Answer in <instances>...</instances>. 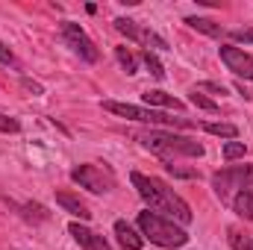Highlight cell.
Masks as SVG:
<instances>
[{
  "instance_id": "6da1fadb",
  "label": "cell",
  "mask_w": 253,
  "mask_h": 250,
  "mask_svg": "<svg viewBox=\"0 0 253 250\" xmlns=\"http://www.w3.org/2000/svg\"><path fill=\"white\" fill-rule=\"evenodd\" d=\"M129 180H132V186L135 191L141 194V200L150 206V209H156V212H165L171 221H180V224H189L191 221V209L189 203L174 191V188H168L162 180H156V177H147V174H138V171H132L129 174Z\"/></svg>"
},
{
  "instance_id": "7a4b0ae2",
  "label": "cell",
  "mask_w": 253,
  "mask_h": 250,
  "mask_svg": "<svg viewBox=\"0 0 253 250\" xmlns=\"http://www.w3.org/2000/svg\"><path fill=\"white\" fill-rule=\"evenodd\" d=\"M138 141H141V147H147L150 153L162 156L165 162H174L177 156H203V144L200 141L177 135V132H165V129L138 132Z\"/></svg>"
},
{
  "instance_id": "3957f363",
  "label": "cell",
  "mask_w": 253,
  "mask_h": 250,
  "mask_svg": "<svg viewBox=\"0 0 253 250\" xmlns=\"http://www.w3.org/2000/svg\"><path fill=\"white\" fill-rule=\"evenodd\" d=\"M138 227H141V236L159 248H183L189 242L186 230L177 227L171 218H162L159 212H138Z\"/></svg>"
},
{
  "instance_id": "277c9868",
  "label": "cell",
  "mask_w": 253,
  "mask_h": 250,
  "mask_svg": "<svg viewBox=\"0 0 253 250\" xmlns=\"http://www.w3.org/2000/svg\"><path fill=\"white\" fill-rule=\"evenodd\" d=\"M103 109L126 118V121H141V124H171V126H197L189 118H168L162 112H153V109H144V106H132V103H118V100H103Z\"/></svg>"
},
{
  "instance_id": "5b68a950",
  "label": "cell",
  "mask_w": 253,
  "mask_h": 250,
  "mask_svg": "<svg viewBox=\"0 0 253 250\" xmlns=\"http://www.w3.org/2000/svg\"><path fill=\"white\" fill-rule=\"evenodd\" d=\"M248 183H253V168L251 165L221 168L218 174H212V188H215V194L221 197V203H227V206H233L236 194L248 186Z\"/></svg>"
},
{
  "instance_id": "8992f818",
  "label": "cell",
  "mask_w": 253,
  "mask_h": 250,
  "mask_svg": "<svg viewBox=\"0 0 253 250\" xmlns=\"http://www.w3.org/2000/svg\"><path fill=\"white\" fill-rule=\"evenodd\" d=\"M71 180L80 188H88V191H94V194H106V191L115 188L112 171L103 168V165H77V168L71 171Z\"/></svg>"
},
{
  "instance_id": "52a82bcc",
  "label": "cell",
  "mask_w": 253,
  "mask_h": 250,
  "mask_svg": "<svg viewBox=\"0 0 253 250\" xmlns=\"http://www.w3.org/2000/svg\"><path fill=\"white\" fill-rule=\"evenodd\" d=\"M62 39L71 44V50H74L80 59H85V62H97V59H100V53H97L94 42L85 36V30H83L80 24L65 21V24H62Z\"/></svg>"
},
{
  "instance_id": "ba28073f",
  "label": "cell",
  "mask_w": 253,
  "mask_h": 250,
  "mask_svg": "<svg viewBox=\"0 0 253 250\" xmlns=\"http://www.w3.org/2000/svg\"><path fill=\"white\" fill-rule=\"evenodd\" d=\"M115 30H118L121 36H126V39L144 44L147 50H165V47H168L165 39H159L153 30H147V27H141V24H135V21H129V18H115Z\"/></svg>"
},
{
  "instance_id": "9c48e42d",
  "label": "cell",
  "mask_w": 253,
  "mask_h": 250,
  "mask_svg": "<svg viewBox=\"0 0 253 250\" xmlns=\"http://www.w3.org/2000/svg\"><path fill=\"white\" fill-rule=\"evenodd\" d=\"M218 53H221V62L227 65L236 77L253 80V56L251 53H245L242 47H233V44H221Z\"/></svg>"
},
{
  "instance_id": "30bf717a",
  "label": "cell",
  "mask_w": 253,
  "mask_h": 250,
  "mask_svg": "<svg viewBox=\"0 0 253 250\" xmlns=\"http://www.w3.org/2000/svg\"><path fill=\"white\" fill-rule=\"evenodd\" d=\"M68 233L74 236V242H77L80 248H85V250H112L109 245H106V239H103V236L91 233L88 227H83V224H77V221L68 227Z\"/></svg>"
},
{
  "instance_id": "8fae6325",
  "label": "cell",
  "mask_w": 253,
  "mask_h": 250,
  "mask_svg": "<svg viewBox=\"0 0 253 250\" xmlns=\"http://www.w3.org/2000/svg\"><path fill=\"white\" fill-rule=\"evenodd\" d=\"M56 203L62 206L65 212H71L74 218H80V221H88V218H91L88 206H85L77 194H71V191H56Z\"/></svg>"
},
{
  "instance_id": "7c38bea8",
  "label": "cell",
  "mask_w": 253,
  "mask_h": 250,
  "mask_svg": "<svg viewBox=\"0 0 253 250\" xmlns=\"http://www.w3.org/2000/svg\"><path fill=\"white\" fill-rule=\"evenodd\" d=\"M115 236L124 250H141V245H144V236H138L126 221H115Z\"/></svg>"
},
{
  "instance_id": "4fadbf2b",
  "label": "cell",
  "mask_w": 253,
  "mask_h": 250,
  "mask_svg": "<svg viewBox=\"0 0 253 250\" xmlns=\"http://www.w3.org/2000/svg\"><path fill=\"white\" fill-rule=\"evenodd\" d=\"M233 212L242 215V218H248V221H253V183H248V186L236 194V200H233Z\"/></svg>"
},
{
  "instance_id": "5bb4252c",
  "label": "cell",
  "mask_w": 253,
  "mask_h": 250,
  "mask_svg": "<svg viewBox=\"0 0 253 250\" xmlns=\"http://www.w3.org/2000/svg\"><path fill=\"white\" fill-rule=\"evenodd\" d=\"M186 24H189L191 30L203 33V36H212V39H221V36H224V27H221L218 21H212V18H197V15H189V18H186Z\"/></svg>"
},
{
  "instance_id": "9a60e30c",
  "label": "cell",
  "mask_w": 253,
  "mask_h": 250,
  "mask_svg": "<svg viewBox=\"0 0 253 250\" xmlns=\"http://www.w3.org/2000/svg\"><path fill=\"white\" fill-rule=\"evenodd\" d=\"M141 100L147 106H165V109H183V100H177L174 94H165V91H144Z\"/></svg>"
},
{
  "instance_id": "2e32d148",
  "label": "cell",
  "mask_w": 253,
  "mask_h": 250,
  "mask_svg": "<svg viewBox=\"0 0 253 250\" xmlns=\"http://www.w3.org/2000/svg\"><path fill=\"white\" fill-rule=\"evenodd\" d=\"M18 209H21V215H24L27 221H36V224L50 218V215H47V209H44L42 203H24V206H18Z\"/></svg>"
},
{
  "instance_id": "e0dca14e",
  "label": "cell",
  "mask_w": 253,
  "mask_h": 250,
  "mask_svg": "<svg viewBox=\"0 0 253 250\" xmlns=\"http://www.w3.org/2000/svg\"><path fill=\"white\" fill-rule=\"evenodd\" d=\"M200 129H206L212 135H221V138H230V141H236V135H239V129L233 124H200Z\"/></svg>"
},
{
  "instance_id": "ac0fdd59",
  "label": "cell",
  "mask_w": 253,
  "mask_h": 250,
  "mask_svg": "<svg viewBox=\"0 0 253 250\" xmlns=\"http://www.w3.org/2000/svg\"><path fill=\"white\" fill-rule=\"evenodd\" d=\"M115 56H118V62L124 68L126 74H135L138 71V59H135V53H129L126 47H115Z\"/></svg>"
},
{
  "instance_id": "d6986e66",
  "label": "cell",
  "mask_w": 253,
  "mask_h": 250,
  "mask_svg": "<svg viewBox=\"0 0 253 250\" xmlns=\"http://www.w3.org/2000/svg\"><path fill=\"white\" fill-rule=\"evenodd\" d=\"M141 59H144L147 71H150L156 80H165V68H162V62L156 59V53H153V50H144V53H141Z\"/></svg>"
},
{
  "instance_id": "ffe728a7",
  "label": "cell",
  "mask_w": 253,
  "mask_h": 250,
  "mask_svg": "<svg viewBox=\"0 0 253 250\" xmlns=\"http://www.w3.org/2000/svg\"><path fill=\"white\" fill-rule=\"evenodd\" d=\"M191 103L197 106V109H206V112H218V103L215 100H209L203 91H197V88H191V97H189Z\"/></svg>"
},
{
  "instance_id": "44dd1931",
  "label": "cell",
  "mask_w": 253,
  "mask_h": 250,
  "mask_svg": "<svg viewBox=\"0 0 253 250\" xmlns=\"http://www.w3.org/2000/svg\"><path fill=\"white\" fill-rule=\"evenodd\" d=\"M230 248L233 250H253V236H245V233H230Z\"/></svg>"
},
{
  "instance_id": "7402d4cb",
  "label": "cell",
  "mask_w": 253,
  "mask_h": 250,
  "mask_svg": "<svg viewBox=\"0 0 253 250\" xmlns=\"http://www.w3.org/2000/svg\"><path fill=\"white\" fill-rule=\"evenodd\" d=\"M245 156V141H227L224 144V159L233 162V159H242Z\"/></svg>"
},
{
  "instance_id": "603a6c76",
  "label": "cell",
  "mask_w": 253,
  "mask_h": 250,
  "mask_svg": "<svg viewBox=\"0 0 253 250\" xmlns=\"http://www.w3.org/2000/svg\"><path fill=\"white\" fill-rule=\"evenodd\" d=\"M230 39H233V42L253 44V27H239V30H230Z\"/></svg>"
},
{
  "instance_id": "cb8c5ba5",
  "label": "cell",
  "mask_w": 253,
  "mask_h": 250,
  "mask_svg": "<svg viewBox=\"0 0 253 250\" xmlns=\"http://www.w3.org/2000/svg\"><path fill=\"white\" fill-rule=\"evenodd\" d=\"M165 168H168V174L183 177V180H194V177H197V171H194V168H180V165H174V162H168Z\"/></svg>"
},
{
  "instance_id": "d4e9b609",
  "label": "cell",
  "mask_w": 253,
  "mask_h": 250,
  "mask_svg": "<svg viewBox=\"0 0 253 250\" xmlns=\"http://www.w3.org/2000/svg\"><path fill=\"white\" fill-rule=\"evenodd\" d=\"M21 124L15 121V118H6V115H0V132H18Z\"/></svg>"
},
{
  "instance_id": "484cf974",
  "label": "cell",
  "mask_w": 253,
  "mask_h": 250,
  "mask_svg": "<svg viewBox=\"0 0 253 250\" xmlns=\"http://www.w3.org/2000/svg\"><path fill=\"white\" fill-rule=\"evenodd\" d=\"M197 91H212V94H227V88H224V85H218V83H200V85H197Z\"/></svg>"
},
{
  "instance_id": "4316f807",
  "label": "cell",
  "mask_w": 253,
  "mask_h": 250,
  "mask_svg": "<svg viewBox=\"0 0 253 250\" xmlns=\"http://www.w3.org/2000/svg\"><path fill=\"white\" fill-rule=\"evenodd\" d=\"M21 85H24V88H27V91H30V94H36V97H39V94H44V88H42V85H39V83H33V80H27V77H24V80H21Z\"/></svg>"
},
{
  "instance_id": "83f0119b",
  "label": "cell",
  "mask_w": 253,
  "mask_h": 250,
  "mask_svg": "<svg viewBox=\"0 0 253 250\" xmlns=\"http://www.w3.org/2000/svg\"><path fill=\"white\" fill-rule=\"evenodd\" d=\"M0 62H3V65H15V56H12V50H9L3 42H0Z\"/></svg>"
}]
</instances>
